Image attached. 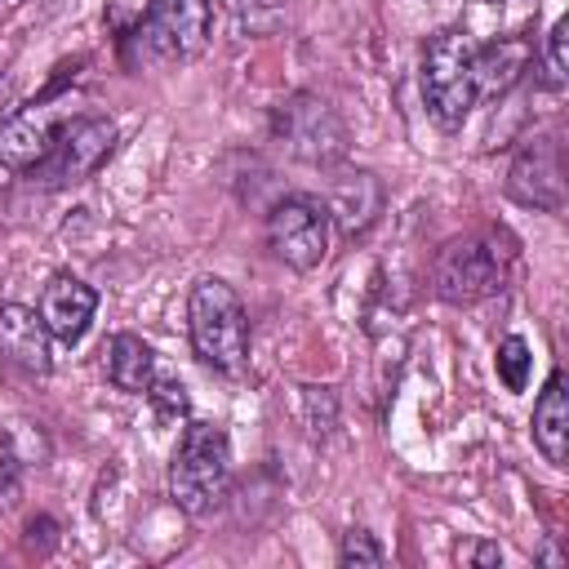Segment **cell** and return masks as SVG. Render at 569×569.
<instances>
[{
	"label": "cell",
	"instance_id": "1",
	"mask_svg": "<svg viewBox=\"0 0 569 569\" xmlns=\"http://www.w3.org/2000/svg\"><path fill=\"white\" fill-rule=\"evenodd\" d=\"M187 333L191 351L227 378L249 369V311L222 276H200L187 293Z\"/></svg>",
	"mask_w": 569,
	"mask_h": 569
},
{
	"label": "cell",
	"instance_id": "14",
	"mask_svg": "<svg viewBox=\"0 0 569 569\" xmlns=\"http://www.w3.org/2000/svg\"><path fill=\"white\" fill-rule=\"evenodd\" d=\"M325 209H329V218H333L347 236H356V231H365V227L378 218V209H382V182H378L369 169H342V173L329 182Z\"/></svg>",
	"mask_w": 569,
	"mask_h": 569
},
{
	"label": "cell",
	"instance_id": "16",
	"mask_svg": "<svg viewBox=\"0 0 569 569\" xmlns=\"http://www.w3.org/2000/svg\"><path fill=\"white\" fill-rule=\"evenodd\" d=\"M102 365H107V378H111L116 391L147 396V387L156 382V351L138 333H111V342L102 351Z\"/></svg>",
	"mask_w": 569,
	"mask_h": 569
},
{
	"label": "cell",
	"instance_id": "8",
	"mask_svg": "<svg viewBox=\"0 0 569 569\" xmlns=\"http://www.w3.org/2000/svg\"><path fill=\"white\" fill-rule=\"evenodd\" d=\"M329 236L333 218L320 196L293 191L267 209V249L293 271H316L329 258Z\"/></svg>",
	"mask_w": 569,
	"mask_h": 569
},
{
	"label": "cell",
	"instance_id": "18",
	"mask_svg": "<svg viewBox=\"0 0 569 569\" xmlns=\"http://www.w3.org/2000/svg\"><path fill=\"white\" fill-rule=\"evenodd\" d=\"M338 560L347 565V569H365V565H382L387 560V551H382V542L369 533V529H347L342 533V542H338Z\"/></svg>",
	"mask_w": 569,
	"mask_h": 569
},
{
	"label": "cell",
	"instance_id": "6",
	"mask_svg": "<svg viewBox=\"0 0 569 569\" xmlns=\"http://www.w3.org/2000/svg\"><path fill=\"white\" fill-rule=\"evenodd\" d=\"M116 151V120L111 116H71L53 147L40 156V164H31V182L49 187V191H62V187H80L89 182L107 156Z\"/></svg>",
	"mask_w": 569,
	"mask_h": 569
},
{
	"label": "cell",
	"instance_id": "7",
	"mask_svg": "<svg viewBox=\"0 0 569 569\" xmlns=\"http://www.w3.org/2000/svg\"><path fill=\"white\" fill-rule=\"evenodd\" d=\"M76 80V71H58V80L31 98L27 107H18L13 116L0 120V169L9 173H27L31 164H40V156L53 147L58 129L71 120V107H67V84Z\"/></svg>",
	"mask_w": 569,
	"mask_h": 569
},
{
	"label": "cell",
	"instance_id": "21",
	"mask_svg": "<svg viewBox=\"0 0 569 569\" xmlns=\"http://www.w3.org/2000/svg\"><path fill=\"white\" fill-rule=\"evenodd\" d=\"M565 40H569V18H556V27L547 36V76H551V84H560L565 80V67H569Z\"/></svg>",
	"mask_w": 569,
	"mask_h": 569
},
{
	"label": "cell",
	"instance_id": "12",
	"mask_svg": "<svg viewBox=\"0 0 569 569\" xmlns=\"http://www.w3.org/2000/svg\"><path fill=\"white\" fill-rule=\"evenodd\" d=\"M93 311H98L93 284H84V280L71 276V271H58V276L44 284V293H40V320H44L49 338H58V342H67V347L89 333Z\"/></svg>",
	"mask_w": 569,
	"mask_h": 569
},
{
	"label": "cell",
	"instance_id": "24",
	"mask_svg": "<svg viewBox=\"0 0 569 569\" xmlns=\"http://www.w3.org/2000/svg\"><path fill=\"white\" fill-rule=\"evenodd\" d=\"M4 102H9V76L0 71V107H4Z\"/></svg>",
	"mask_w": 569,
	"mask_h": 569
},
{
	"label": "cell",
	"instance_id": "13",
	"mask_svg": "<svg viewBox=\"0 0 569 569\" xmlns=\"http://www.w3.org/2000/svg\"><path fill=\"white\" fill-rule=\"evenodd\" d=\"M533 44L529 36H502L493 44H476V98H502L507 89H516V80L529 71L533 62Z\"/></svg>",
	"mask_w": 569,
	"mask_h": 569
},
{
	"label": "cell",
	"instance_id": "5",
	"mask_svg": "<svg viewBox=\"0 0 569 569\" xmlns=\"http://www.w3.org/2000/svg\"><path fill=\"white\" fill-rule=\"evenodd\" d=\"M271 138L302 164H338L347 156V124L342 116L320 98V93H289L276 111H271Z\"/></svg>",
	"mask_w": 569,
	"mask_h": 569
},
{
	"label": "cell",
	"instance_id": "3",
	"mask_svg": "<svg viewBox=\"0 0 569 569\" xmlns=\"http://www.w3.org/2000/svg\"><path fill=\"white\" fill-rule=\"evenodd\" d=\"M511 240L502 231H467L440 244L431 262V293L449 307H471L502 289L511 267Z\"/></svg>",
	"mask_w": 569,
	"mask_h": 569
},
{
	"label": "cell",
	"instance_id": "20",
	"mask_svg": "<svg viewBox=\"0 0 569 569\" xmlns=\"http://www.w3.org/2000/svg\"><path fill=\"white\" fill-rule=\"evenodd\" d=\"M147 396H151V405H156L160 418H178V413H187V387L173 382V378H156V382L147 387Z\"/></svg>",
	"mask_w": 569,
	"mask_h": 569
},
{
	"label": "cell",
	"instance_id": "15",
	"mask_svg": "<svg viewBox=\"0 0 569 569\" xmlns=\"http://www.w3.org/2000/svg\"><path fill=\"white\" fill-rule=\"evenodd\" d=\"M533 445L551 467H565V458H569V396H565L560 369L547 378V387L533 400Z\"/></svg>",
	"mask_w": 569,
	"mask_h": 569
},
{
	"label": "cell",
	"instance_id": "19",
	"mask_svg": "<svg viewBox=\"0 0 569 569\" xmlns=\"http://www.w3.org/2000/svg\"><path fill=\"white\" fill-rule=\"evenodd\" d=\"M240 13H244V27H249L253 36H267V31L280 27L284 0H240Z\"/></svg>",
	"mask_w": 569,
	"mask_h": 569
},
{
	"label": "cell",
	"instance_id": "22",
	"mask_svg": "<svg viewBox=\"0 0 569 569\" xmlns=\"http://www.w3.org/2000/svg\"><path fill=\"white\" fill-rule=\"evenodd\" d=\"M18 471H22V462L0 445V498L4 502H13V493H18Z\"/></svg>",
	"mask_w": 569,
	"mask_h": 569
},
{
	"label": "cell",
	"instance_id": "23",
	"mask_svg": "<svg viewBox=\"0 0 569 569\" xmlns=\"http://www.w3.org/2000/svg\"><path fill=\"white\" fill-rule=\"evenodd\" d=\"M467 560H471V565H502V547H498V542H476Z\"/></svg>",
	"mask_w": 569,
	"mask_h": 569
},
{
	"label": "cell",
	"instance_id": "2",
	"mask_svg": "<svg viewBox=\"0 0 569 569\" xmlns=\"http://www.w3.org/2000/svg\"><path fill=\"white\" fill-rule=\"evenodd\" d=\"M231 489V440L218 422H187L169 462V498L187 516H209Z\"/></svg>",
	"mask_w": 569,
	"mask_h": 569
},
{
	"label": "cell",
	"instance_id": "10",
	"mask_svg": "<svg viewBox=\"0 0 569 569\" xmlns=\"http://www.w3.org/2000/svg\"><path fill=\"white\" fill-rule=\"evenodd\" d=\"M507 196L525 209H542V213H560L565 209V169H560V147L551 133L529 138L511 169H507Z\"/></svg>",
	"mask_w": 569,
	"mask_h": 569
},
{
	"label": "cell",
	"instance_id": "17",
	"mask_svg": "<svg viewBox=\"0 0 569 569\" xmlns=\"http://www.w3.org/2000/svg\"><path fill=\"white\" fill-rule=\"evenodd\" d=\"M529 365H533L529 342L516 338V333H507V338L498 342V378H502V387H507V391H525V382H529Z\"/></svg>",
	"mask_w": 569,
	"mask_h": 569
},
{
	"label": "cell",
	"instance_id": "9",
	"mask_svg": "<svg viewBox=\"0 0 569 569\" xmlns=\"http://www.w3.org/2000/svg\"><path fill=\"white\" fill-rule=\"evenodd\" d=\"M138 31H142V44L160 62H191L209 49L213 4L209 0H147Z\"/></svg>",
	"mask_w": 569,
	"mask_h": 569
},
{
	"label": "cell",
	"instance_id": "11",
	"mask_svg": "<svg viewBox=\"0 0 569 569\" xmlns=\"http://www.w3.org/2000/svg\"><path fill=\"white\" fill-rule=\"evenodd\" d=\"M0 360L13 365L27 378H44L53 369L49 356V329L36 307L22 302H0Z\"/></svg>",
	"mask_w": 569,
	"mask_h": 569
},
{
	"label": "cell",
	"instance_id": "4",
	"mask_svg": "<svg viewBox=\"0 0 569 569\" xmlns=\"http://www.w3.org/2000/svg\"><path fill=\"white\" fill-rule=\"evenodd\" d=\"M476 40L458 27L436 31L422 49V102L440 129H458L476 102Z\"/></svg>",
	"mask_w": 569,
	"mask_h": 569
},
{
	"label": "cell",
	"instance_id": "25",
	"mask_svg": "<svg viewBox=\"0 0 569 569\" xmlns=\"http://www.w3.org/2000/svg\"><path fill=\"white\" fill-rule=\"evenodd\" d=\"M485 4H498V0H485Z\"/></svg>",
	"mask_w": 569,
	"mask_h": 569
}]
</instances>
